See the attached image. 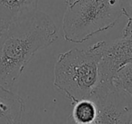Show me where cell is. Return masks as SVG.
Here are the masks:
<instances>
[{
	"instance_id": "obj_1",
	"label": "cell",
	"mask_w": 132,
	"mask_h": 124,
	"mask_svg": "<svg viewBox=\"0 0 132 124\" xmlns=\"http://www.w3.org/2000/svg\"><path fill=\"white\" fill-rule=\"evenodd\" d=\"M57 37L53 19L38 9L0 32V84L11 89L35 53Z\"/></svg>"
},
{
	"instance_id": "obj_2",
	"label": "cell",
	"mask_w": 132,
	"mask_h": 124,
	"mask_svg": "<svg viewBox=\"0 0 132 124\" xmlns=\"http://www.w3.org/2000/svg\"><path fill=\"white\" fill-rule=\"evenodd\" d=\"M122 16L121 0H76L67 6L62 35L68 42L84 43L112 28Z\"/></svg>"
},
{
	"instance_id": "obj_3",
	"label": "cell",
	"mask_w": 132,
	"mask_h": 124,
	"mask_svg": "<svg viewBox=\"0 0 132 124\" xmlns=\"http://www.w3.org/2000/svg\"><path fill=\"white\" fill-rule=\"evenodd\" d=\"M53 85L72 103L90 99L100 85L99 59L90 50L72 48L58 55Z\"/></svg>"
},
{
	"instance_id": "obj_4",
	"label": "cell",
	"mask_w": 132,
	"mask_h": 124,
	"mask_svg": "<svg viewBox=\"0 0 132 124\" xmlns=\"http://www.w3.org/2000/svg\"><path fill=\"white\" fill-rule=\"evenodd\" d=\"M89 50L99 59V87L110 86L118 71L132 61V35L121 36L115 40L100 41L90 46Z\"/></svg>"
},
{
	"instance_id": "obj_5",
	"label": "cell",
	"mask_w": 132,
	"mask_h": 124,
	"mask_svg": "<svg viewBox=\"0 0 132 124\" xmlns=\"http://www.w3.org/2000/svg\"><path fill=\"white\" fill-rule=\"evenodd\" d=\"M97 107L94 124L130 123L132 118V96L113 83L99 87L90 98Z\"/></svg>"
},
{
	"instance_id": "obj_6",
	"label": "cell",
	"mask_w": 132,
	"mask_h": 124,
	"mask_svg": "<svg viewBox=\"0 0 132 124\" xmlns=\"http://www.w3.org/2000/svg\"><path fill=\"white\" fill-rule=\"evenodd\" d=\"M39 0H0V32L9 25L35 13Z\"/></svg>"
},
{
	"instance_id": "obj_7",
	"label": "cell",
	"mask_w": 132,
	"mask_h": 124,
	"mask_svg": "<svg viewBox=\"0 0 132 124\" xmlns=\"http://www.w3.org/2000/svg\"><path fill=\"white\" fill-rule=\"evenodd\" d=\"M24 111V100L0 84V124L20 123Z\"/></svg>"
},
{
	"instance_id": "obj_8",
	"label": "cell",
	"mask_w": 132,
	"mask_h": 124,
	"mask_svg": "<svg viewBox=\"0 0 132 124\" xmlns=\"http://www.w3.org/2000/svg\"><path fill=\"white\" fill-rule=\"evenodd\" d=\"M73 111L68 119V123L94 124L97 118V107L90 99H82L74 102Z\"/></svg>"
},
{
	"instance_id": "obj_9",
	"label": "cell",
	"mask_w": 132,
	"mask_h": 124,
	"mask_svg": "<svg viewBox=\"0 0 132 124\" xmlns=\"http://www.w3.org/2000/svg\"><path fill=\"white\" fill-rule=\"evenodd\" d=\"M112 83L132 96V61L118 71L113 77Z\"/></svg>"
},
{
	"instance_id": "obj_10",
	"label": "cell",
	"mask_w": 132,
	"mask_h": 124,
	"mask_svg": "<svg viewBox=\"0 0 132 124\" xmlns=\"http://www.w3.org/2000/svg\"><path fill=\"white\" fill-rule=\"evenodd\" d=\"M76 0H65V3H66V5L67 6H69V5H71V4H72L73 2H75Z\"/></svg>"
},
{
	"instance_id": "obj_11",
	"label": "cell",
	"mask_w": 132,
	"mask_h": 124,
	"mask_svg": "<svg viewBox=\"0 0 132 124\" xmlns=\"http://www.w3.org/2000/svg\"><path fill=\"white\" fill-rule=\"evenodd\" d=\"M130 123H132V118H131V121H130Z\"/></svg>"
}]
</instances>
